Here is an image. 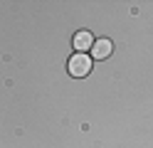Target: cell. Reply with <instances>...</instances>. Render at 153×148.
Instances as JSON below:
<instances>
[{
	"mask_svg": "<svg viewBox=\"0 0 153 148\" xmlns=\"http://www.w3.org/2000/svg\"><path fill=\"white\" fill-rule=\"evenodd\" d=\"M67 69H69V74H72V77H76V79L87 77V74L91 72V57H89V54H82V52H76V54L69 59Z\"/></svg>",
	"mask_w": 153,
	"mask_h": 148,
	"instance_id": "obj_1",
	"label": "cell"
},
{
	"mask_svg": "<svg viewBox=\"0 0 153 148\" xmlns=\"http://www.w3.org/2000/svg\"><path fill=\"white\" fill-rule=\"evenodd\" d=\"M111 49H114L111 39H106V37L94 39V45H91V59H106L111 54Z\"/></svg>",
	"mask_w": 153,
	"mask_h": 148,
	"instance_id": "obj_2",
	"label": "cell"
},
{
	"mask_svg": "<svg viewBox=\"0 0 153 148\" xmlns=\"http://www.w3.org/2000/svg\"><path fill=\"white\" fill-rule=\"evenodd\" d=\"M72 42H74V49H76V52L84 54L87 49H91V45H94V35L89 32V30H79V32L74 35Z\"/></svg>",
	"mask_w": 153,
	"mask_h": 148,
	"instance_id": "obj_3",
	"label": "cell"
}]
</instances>
